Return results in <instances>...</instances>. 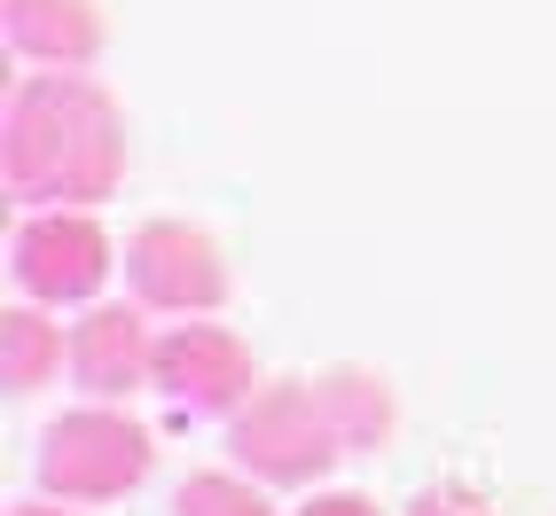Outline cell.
<instances>
[{
    "label": "cell",
    "mask_w": 556,
    "mask_h": 516,
    "mask_svg": "<svg viewBox=\"0 0 556 516\" xmlns=\"http://www.w3.org/2000/svg\"><path fill=\"white\" fill-rule=\"evenodd\" d=\"M228 454L258 486H314V477L345 454V430L329 415L321 384H267L251 408H236Z\"/></svg>",
    "instance_id": "7a4b0ae2"
},
{
    "label": "cell",
    "mask_w": 556,
    "mask_h": 516,
    "mask_svg": "<svg viewBox=\"0 0 556 516\" xmlns=\"http://www.w3.org/2000/svg\"><path fill=\"white\" fill-rule=\"evenodd\" d=\"M9 516H63V508H9Z\"/></svg>",
    "instance_id": "5bb4252c"
},
{
    "label": "cell",
    "mask_w": 556,
    "mask_h": 516,
    "mask_svg": "<svg viewBox=\"0 0 556 516\" xmlns=\"http://www.w3.org/2000/svg\"><path fill=\"white\" fill-rule=\"evenodd\" d=\"M299 516H377V508H368L361 493H314V501H306Z\"/></svg>",
    "instance_id": "4fadbf2b"
},
{
    "label": "cell",
    "mask_w": 556,
    "mask_h": 516,
    "mask_svg": "<svg viewBox=\"0 0 556 516\" xmlns=\"http://www.w3.org/2000/svg\"><path fill=\"white\" fill-rule=\"evenodd\" d=\"M407 516H494L486 493H470V486H424L416 501H407Z\"/></svg>",
    "instance_id": "7c38bea8"
},
{
    "label": "cell",
    "mask_w": 556,
    "mask_h": 516,
    "mask_svg": "<svg viewBox=\"0 0 556 516\" xmlns=\"http://www.w3.org/2000/svg\"><path fill=\"white\" fill-rule=\"evenodd\" d=\"M150 477V430H134L110 408H79L40 438V486L55 501H118Z\"/></svg>",
    "instance_id": "3957f363"
},
{
    "label": "cell",
    "mask_w": 556,
    "mask_h": 516,
    "mask_svg": "<svg viewBox=\"0 0 556 516\" xmlns=\"http://www.w3.org/2000/svg\"><path fill=\"white\" fill-rule=\"evenodd\" d=\"M173 516H267V493L243 486V477L204 469V477H189V486L173 493Z\"/></svg>",
    "instance_id": "8fae6325"
},
{
    "label": "cell",
    "mask_w": 556,
    "mask_h": 516,
    "mask_svg": "<svg viewBox=\"0 0 556 516\" xmlns=\"http://www.w3.org/2000/svg\"><path fill=\"white\" fill-rule=\"evenodd\" d=\"M0 367H9V384L16 391H48L55 384V367H63V328L48 313H0Z\"/></svg>",
    "instance_id": "9c48e42d"
},
{
    "label": "cell",
    "mask_w": 556,
    "mask_h": 516,
    "mask_svg": "<svg viewBox=\"0 0 556 516\" xmlns=\"http://www.w3.org/2000/svg\"><path fill=\"white\" fill-rule=\"evenodd\" d=\"M126 282L141 289V306H157V313H212L228 298V267H219L212 235H197L189 219H150V228H134Z\"/></svg>",
    "instance_id": "5b68a950"
},
{
    "label": "cell",
    "mask_w": 556,
    "mask_h": 516,
    "mask_svg": "<svg viewBox=\"0 0 556 516\" xmlns=\"http://www.w3.org/2000/svg\"><path fill=\"white\" fill-rule=\"evenodd\" d=\"M9 16V48L55 70H87L102 55V9L94 0H0Z\"/></svg>",
    "instance_id": "ba28073f"
},
{
    "label": "cell",
    "mask_w": 556,
    "mask_h": 516,
    "mask_svg": "<svg viewBox=\"0 0 556 516\" xmlns=\"http://www.w3.org/2000/svg\"><path fill=\"white\" fill-rule=\"evenodd\" d=\"M321 399H329V415H338V430H345V454H368L392 430V391L377 376H361V367L321 376Z\"/></svg>",
    "instance_id": "30bf717a"
},
{
    "label": "cell",
    "mask_w": 556,
    "mask_h": 516,
    "mask_svg": "<svg viewBox=\"0 0 556 516\" xmlns=\"http://www.w3.org/2000/svg\"><path fill=\"white\" fill-rule=\"evenodd\" d=\"M9 267H16V282H24V298H40V306H79V298H94V289L110 282V235L94 228L87 211L48 204L40 219H24V228H16Z\"/></svg>",
    "instance_id": "277c9868"
},
{
    "label": "cell",
    "mask_w": 556,
    "mask_h": 516,
    "mask_svg": "<svg viewBox=\"0 0 556 516\" xmlns=\"http://www.w3.org/2000/svg\"><path fill=\"white\" fill-rule=\"evenodd\" d=\"M0 180L16 204H102L126 180V118L87 70H31L9 87Z\"/></svg>",
    "instance_id": "6da1fadb"
},
{
    "label": "cell",
    "mask_w": 556,
    "mask_h": 516,
    "mask_svg": "<svg viewBox=\"0 0 556 516\" xmlns=\"http://www.w3.org/2000/svg\"><path fill=\"white\" fill-rule=\"evenodd\" d=\"M150 360H157V345H150V328H141V313H126V306H94L71 328V376L94 399L141 391L150 384Z\"/></svg>",
    "instance_id": "52a82bcc"
},
{
    "label": "cell",
    "mask_w": 556,
    "mask_h": 516,
    "mask_svg": "<svg viewBox=\"0 0 556 516\" xmlns=\"http://www.w3.org/2000/svg\"><path fill=\"white\" fill-rule=\"evenodd\" d=\"M150 384L189 415H219V408H243L251 352H243V337H228V328H212V321H180L173 337H157Z\"/></svg>",
    "instance_id": "8992f818"
}]
</instances>
